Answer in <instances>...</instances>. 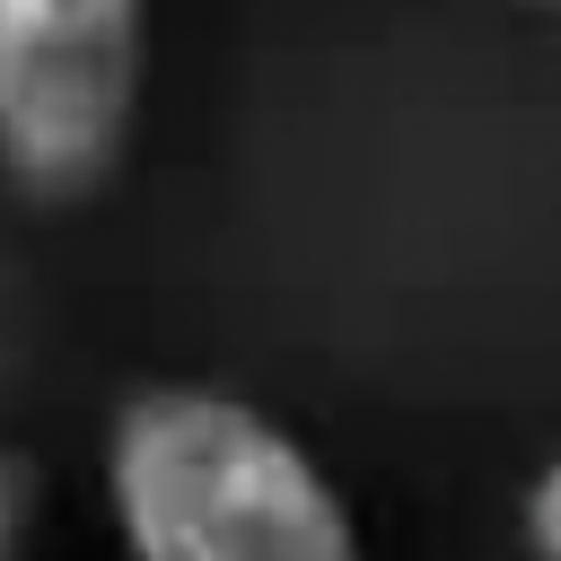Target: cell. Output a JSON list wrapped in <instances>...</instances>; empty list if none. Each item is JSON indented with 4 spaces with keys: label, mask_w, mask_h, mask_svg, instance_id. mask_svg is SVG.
Returning <instances> with one entry per match:
<instances>
[{
    "label": "cell",
    "mask_w": 561,
    "mask_h": 561,
    "mask_svg": "<svg viewBox=\"0 0 561 561\" xmlns=\"http://www.w3.org/2000/svg\"><path fill=\"white\" fill-rule=\"evenodd\" d=\"M105 517L123 561H368L316 447L219 386H140L105 421Z\"/></svg>",
    "instance_id": "1"
},
{
    "label": "cell",
    "mask_w": 561,
    "mask_h": 561,
    "mask_svg": "<svg viewBox=\"0 0 561 561\" xmlns=\"http://www.w3.org/2000/svg\"><path fill=\"white\" fill-rule=\"evenodd\" d=\"M149 0H0V175L26 202H88L140 123Z\"/></svg>",
    "instance_id": "2"
},
{
    "label": "cell",
    "mask_w": 561,
    "mask_h": 561,
    "mask_svg": "<svg viewBox=\"0 0 561 561\" xmlns=\"http://www.w3.org/2000/svg\"><path fill=\"white\" fill-rule=\"evenodd\" d=\"M44 535V465L0 447V561H26Z\"/></svg>",
    "instance_id": "3"
},
{
    "label": "cell",
    "mask_w": 561,
    "mask_h": 561,
    "mask_svg": "<svg viewBox=\"0 0 561 561\" xmlns=\"http://www.w3.org/2000/svg\"><path fill=\"white\" fill-rule=\"evenodd\" d=\"M526 552L535 561H561V456L526 482Z\"/></svg>",
    "instance_id": "4"
},
{
    "label": "cell",
    "mask_w": 561,
    "mask_h": 561,
    "mask_svg": "<svg viewBox=\"0 0 561 561\" xmlns=\"http://www.w3.org/2000/svg\"><path fill=\"white\" fill-rule=\"evenodd\" d=\"M535 9H561V0H535Z\"/></svg>",
    "instance_id": "5"
}]
</instances>
